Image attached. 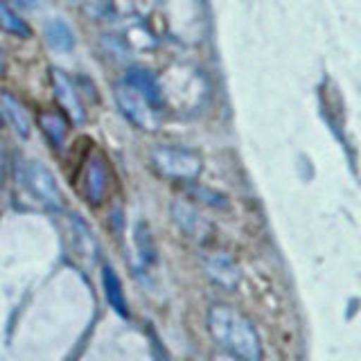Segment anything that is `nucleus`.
<instances>
[{"mask_svg": "<svg viewBox=\"0 0 361 361\" xmlns=\"http://www.w3.org/2000/svg\"><path fill=\"white\" fill-rule=\"evenodd\" d=\"M210 334L235 361H262V345L253 323L228 305H214L208 316Z\"/></svg>", "mask_w": 361, "mask_h": 361, "instance_id": "obj_1", "label": "nucleus"}, {"mask_svg": "<svg viewBox=\"0 0 361 361\" xmlns=\"http://www.w3.org/2000/svg\"><path fill=\"white\" fill-rule=\"evenodd\" d=\"M116 99L122 109V113L127 116L133 124H138L142 129H156V113L152 111V104L147 102L138 90L131 88L129 84H122L116 93Z\"/></svg>", "mask_w": 361, "mask_h": 361, "instance_id": "obj_2", "label": "nucleus"}, {"mask_svg": "<svg viewBox=\"0 0 361 361\" xmlns=\"http://www.w3.org/2000/svg\"><path fill=\"white\" fill-rule=\"evenodd\" d=\"M154 161L165 174L176 176V178H195L201 172L199 158L183 149H167V147H161V149L154 152Z\"/></svg>", "mask_w": 361, "mask_h": 361, "instance_id": "obj_3", "label": "nucleus"}, {"mask_svg": "<svg viewBox=\"0 0 361 361\" xmlns=\"http://www.w3.org/2000/svg\"><path fill=\"white\" fill-rule=\"evenodd\" d=\"M27 180L32 192L37 195L45 206H50L54 210L61 208V192L56 188L54 176L48 172V167H43L41 163H30L27 165Z\"/></svg>", "mask_w": 361, "mask_h": 361, "instance_id": "obj_4", "label": "nucleus"}, {"mask_svg": "<svg viewBox=\"0 0 361 361\" xmlns=\"http://www.w3.org/2000/svg\"><path fill=\"white\" fill-rule=\"evenodd\" d=\"M124 84H129L131 88L138 90V93L147 102H149L152 106H158V109L163 106V90H161V86H158V82H156V77L149 71L133 68V71L127 73V82H124Z\"/></svg>", "mask_w": 361, "mask_h": 361, "instance_id": "obj_5", "label": "nucleus"}, {"mask_svg": "<svg viewBox=\"0 0 361 361\" xmlns=\"http://www.w3.org/2000/svg\"><path fill=\"white\" fill-rule=\"evenodd\" d=\"M106 195V165L102 156H93L86 169V197L90 203H99Z\"/></svg>", "mask_w": 361, "mask_h": 361, "instance_id": "obj_6", "label": "nucleus"}, {"mask_svg": "<svg viewBox=\"0 0 361 361\" xmlns=\"http://www.w3.org/2000/svg\"><path fill=\"white\" fill-rule=\"evenodd\" d=\"M54 90H56V97L61 102V106L71 113V118L75 122H84V109L79 104L77 90L71 79H68L61 71H54Z\"/></svg>", "mask_w": 361, "mask_h": 361, "instance_id": "obj_7", "label": "nucleus"}, {"mask_svg": "<svg viewBox=\"0 0 361 361\" xmlns=\"http://www.w3.org/2000/svg\"><path fill=\"white\" fill-rule=\"evenodd\" d=\"M206 269L212 280H217L224 287H237L240 282V269L233 262L228 255H208L206 257Z\"/></svg>", "mask_w": 361, "mask_h": 361, "instance_id": "obj_8", "label": "nucleus"}, {"mask_svg": "<svg viewBox=\"0 0 361 361\" xmlns=\"http://www.w3.org/2000/svg\"><path fill=\"white\" fill-rule=\"evenodd\" d=\"M174 217H176L180 228H183L190 237H195V240H203V237L210 233L208 221L203 219L192 206H185V203H176V206H174Z\"/></svg>", "mask_w": 361, "mask_h": 361, "instance_id": "obj_9", "label": "nucleus"}, {"mask_svg": "<svg viewBox=\"0 0 361 361\" xmlns=\"http://www.w3.org/2000/svg\"><path fill=\"white\" fill-rule=\"evenodd\" d=\"M102 282H104V291H106V298L111 302V307L116 310L120 316H127L129 314V305H127V298H124L122 282H120L116 271H113L109 264L102 269Z\"/></svg>", "mask_w": 361, "mask_h": 361, "instance_id": "obj_10", "label": "nucleus"}, {"mask_svg": "<svg viewBox=\"0 0 361 361\" xmlns=\"http://www.w3.org/2000/svg\"><path fill=\"white\" fill-rule=\"evenodd\" d=\"M133 244H135V253L142 267H152L156 262V246H154V237L149 226L145 221H138L133 228Z\"/></svg>", "mask_w": 361, "mask_h": 361, "instance_id": "obj_11", "label": "nucleus"}, {"mask_svg": "<svg viewBox=\"0 0 361 361\" xmlns=\"http://www.w3.org/2000/svg\"><path fill=\"white\" fill-rule=\"evenodd\" d=\"M45 39H48V43L52 45L54 50H59V52L73 50V45H75L73 30L68 27L63 20H59V18H54V20L48 23V25H45Z\"/></svg>", "mask_w": 361, "mask_h": 361, "instance_id": "obj_12", "label": "nucleus"}, {"mask_svg": "<svg viewBox=\"0 0 361 361\" xmlns=\"http://www.w3.org/2000/svg\"><path fill=\"white\" fill-rule=\"evenodd\" d=\"M3 106L7 111L11 124H14L16 131L23 135V138H25V135H30V113L23 109L11 95H3Z\"/></svg>", "mask_w": 361, "mask_h": 361, "instance_id": "obj_13", "label": "nucleus"}, {"mask_svg": "<svg viewBox=\"0 0 361 361\" xmlns=\"http://www.w3.org/2000/svg\"><path fill=\"white\" fill-rule=\"evenodd\" d=\"M0 27H3L5 32L16 34V37H20V39L32 37V30H30L27 23L23 18H18L14 11H11L9 7H5L3 3H0Z\"/></svg>", "mask_w": 361, "mask_h": 361, "instance_id": "obj_14", "label": "nucleus"}, {"mask_svg": "<svg viewBox=\"0 0 361 361\" xmlns=\"http://www.w3.org/2000/svg\"><path fill=\"white\" fill-rule=\"evenodd\" d=\"M41 127L45 131V135L52 140L54 147H61L63 145V138H66V122L61 116H56V113H43L41 116Z\"/></svg>", "mask_w": 361, "mask_h": 361, "instance_id": "obj_15", "label": "nucleus"}, {"mask_svg": "<svg viewBox=\"0 0 361 361\" xmlns=\"http://www.w3.org/2000/svg\"><path fill=\"white\" fill-rule=\"evenodd\" d=\"M221 361H226V359H221Z\"/></svg>", "mask_w": 361, "mask_h": 361, "instance_id": "obj_16", "label": "nucleus"}]
</instances>
